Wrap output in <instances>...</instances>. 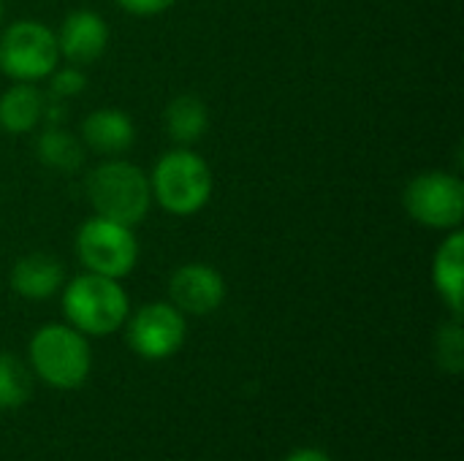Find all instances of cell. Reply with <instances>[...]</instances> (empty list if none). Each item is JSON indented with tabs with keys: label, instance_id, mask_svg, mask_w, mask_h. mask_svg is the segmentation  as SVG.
<instances>
[{
	"label": "cell",
	"instance_id": "6da1fadb",
	"mask_svg": "<svg viewBox=\"0 0 464 461\" xmlns=\"http://www.w3.org/2000/svg\"><path fill=\"white\" fill-rule=\"evenodd\" d=\"M87 198L98 217L139 226L152 204L150 177L128 160H106L90 171L84 182Z\"/></svg>",
	"mask_w": 464,
	"mask_h": 461
},
{
	"label": "cell",
	"instance_id": "7a4b0ae2",
	"mask_svg": "<svg viewBox=\"0 0 464 461\" xmlns=\"http://www.w3.org/2000/svg\"><path fill=\"white\" fill-rule=\"evenodd\" d=\"M128 293L120 280L103 274H79L63 291V312L68 326L84 337H106L128 321Z\"/></svg>",
	"mask_w": 464,
	"mask_h": 461
},
{
	"label": "cell",
	"instance_id": "3957f363",
	"mask_svg": "<svg viewBox=\"0 0 464 461\" xmlns=\"http://www.w3.org/2000/svg\"><path fill=\"white\" fill-rule=\"evenodd\" d=\"M33 372L57 391L79 389L92 370V353L82 331L68 323H46L30 340Z\"/></svg>",
	"mask_w": 464,
	"mask_h": 461
},
{
	"label": "cell",
	"instance_id": "277c9868",
	"mask_svg": "<svg viewBox=\"0 0 464 461\" xmlns=\"http://www.w3.org/2000/svg\"><path fill=\"white\" fill-rule=\"evenodd\" d=\"M150 190L169 215H196L212 196V171L204 158L179 147L155 163L150 174Z\"/></svg>",
	"mask_w": 464,
	"mask_h": 461
},
{
	"label": "cell",
	"instance_id": "5b68a950",
	"mask_svg": "<svg viewBox=\"0 0 464 461\" xmlns=\"http://www.w3.org/2000/svg\"><path fill=\"white\" fill-rule=\"evenodd\" d=\"M57 35L35 19H19L0 35V71L16 82L46 79L57 68Z\"/></svg>",
	"mask_w": 464,
	"mask_h": 461
},
{
	"label": "cell",
	"instance_id": "8992f818",
	"mask_svg": "<svg viewBox=\"0 0 464 461\" xmlns=\"http://www.w3.org/2000/svg\"><path fill=\"white\" fill-rule=\"evenodd\" d=\"M76 253L87 272L103 274L111 280H122L133 272L139 261V242L133 236L130 226L106 220V217H90L79 234H76Z\"/></svg>",
	"mask_w": 464,
	"mask_h": 461
},
{
	"label": "cell",
	"instance_id": "52a82bcc",
	"mask_svg": "<svg viewBox=\"0 0 464 461\" xmlns=\"http://www.w3.org/2000/svg\"><path fill=\"white\" fill-rule=\"evenodd\" d=\"M402 204L408 215L435 231H457L464 215V185L446 171H424L405 187Z\"/></svg>",
	"mask_w": 464,
	"mask_h": 461
},
{
	"label": "cell",
	"instance_id": "ba28073f",
	"mask_svg": "<svg viewBox=\"0 0 464 461\" xmlns=\"http://www.w3.org/2000/svg\"><path fill=\"white\" fill-rule=\"evenodd\" d=\"M185 334V315L166 302H150L128 321V345L147 361L174 356L182 348Z\"/></svg>",
	"mask_w": 464,
	"mask_h": 461
},
{
	"label": "cell",
	"instance_id": "9c48e42d",
	"mask_svg": "<svg viewBox=\"0 0 464 461\" xmlns=\"http://www.w3.org/2000/svg\"><path fill=\"white\" fill-rule=\"evenodd\" d=\"M169 296L182 315H209L226 299V280L207 264H185L171 274Z\"/></svg>",
	"mask_w": 464,
	"mask_h": 461
},
{
	"label": "cell",
	"instance_id": "30bf717a",
	"mask_svg": "<svg viewBox=\"0 0 464 461\" xmlns=\"http://www.w3.org/2000/svg\"><path fill=\"white\" fill-rule=\"evenodd\" d=\"M109 46V27L95 11H73L63 19L57 49L71 65L95 62Z\"/></svg>",
	"mask_w": 464,
	"mask_h": 461
},
{
	"label": "cell",
	"instance_id": "8fae6325",
	"mask_svg": "<svg viewBox=\"0 0 464 461\" xmlns=\"http://www.w3.org/2000/svg\"><path fill=\"white\" fill-rule=\"evenodd\" d=\"M65 283L63 264L49 253H30L22 255L11 269V288L30 302H44L54 296Z\"/></svg>",
	"mask_w": 464,
	"mask_h": 461
},
{
	"label": "cell",
	"instance_id": "7c38bea8",
	"mask_svg": "<svg viewBox=\"0 0 464 461\" xmlns=\"http://www.w3.org/2000/svg\"><path fill=\"white\" fill-rule=\"evenodd\" d=\"M136 128L120 109H98L82 122V141L101 155H122L133 147Z\"/></svg>",
	"mask_w": 464,
	"mask_h": 461
},
{
	"label": "cell",
	"instance_id": "4fadbf2b",
	"mask_svg": "<svg viewBox=\"0 0 464 461\" xmlns=\"http://www.w3.org/2000/svg\"><path fill=\"white\" fill-rule=\"evenodd\" d=\"M462 261H464V234L457 228L449 234V239L438 247L435 264H432V280L440 293V299L451 307L454 318L462 315Z\"/></svg>",
	"mask_w": 464,
	"mask_h": 461
},
{
	"label": "cell",
	"instance_id": "5bb4252c",
	"mask_svg": "<svg viewBox=\"0 0 464 461\" xmlns=\"http://www.w3.org/2000/svg\"><path fill=\"white\" fill-rule=\"evenodd\" d=\"M44 114V98L30 82H19L0 95V128L5 133H27Z\"/></svg>",
	"mask_w": 464,
	"mask_h": 461
},
{
	"label": "cell",
	"instance_id": "9a60e30c",
	"mask_svg": "<svg viewBox=\"0 0 464 461\" xmlns=\"http://www.w3.org/2000/svg\"><path fill=\"white\" fill-rule=\"evenodd\" d=\"M209 111L207 103L196 95H177L166 106V130L177 144H193L207 133Z\"/></svg>",
	"mask_w": 464,
	"mask_h": 461
},
{
	"label": "cell",
	"instance_id": "2e32d148",
	"mask_svg": "<svg viewBox=\"0 0 464 461\" xmlns=\"http://www.w3.org/2000/svg\"><path fill=\"white\" fill-rule=\"evenodd\" d=\"M38 160L54 171H76L84 163V147L63 125H49L35 144Z\"/></svg>",
	"mask_w": 464,
	"mask_h": 461
},
{
	"label": "cell",
	"instance_id": "e0dca14e",
	"mask_svg": "<svg viewBox=\"0 0 464 461\" xmlns=\"http://www.w3.org/2000/svg\"><path fill=\"white\" fill-rule=\"evenodd\" d=\"M33 394L30 370L11 353H0V410H19Z\"/></svg>",
	"mask_w": 464,
	"mask_h": 461
},
{
	"label": "cell",
	"instance_id": "ac0fdd59",
	"mask_svg": "<svg viewBox=\"0 0 464 461\" xmlns=\"http://www.w3.org/2000/svg\"><path fill=\"white\" fill-rule=\"evenodd\" d=\"M438 359H440V367L449 370V372H459L462 370V329H459V318L440 329V334H438Z\"/></svg>",
	"mask_w": 464,
	"mask_h": 461
},
{
	"label": "cell",
	"instance_id": "d6986e66",
	"mask_svg": "<svg viewBox=\"0 0 464 461\" xmlns=\"http://www.w3.org/2000/svg\"><path fill=\"white\" fill-rule=\"evenodd\" d=\"M52 98L57 101H68V98H76L84 92L87 87V76L76 68V65H68V68H60V71H52Z\"/></svg>",
	"mask_w": 464,
	"mask_h": 461
},
{
	"label": "cell",
	"instance_id": "ffe728a7",
	"mask_svg": "<svg viewBox=\"0 0 464 461\" xmlns=\"http://www.w3.org/2000/svg\"><path fill=\"white\" fill-rule=\"evenodd\" d=\"M128 14H136V16H155L166 8H171L177 0H117Z\"/></svg>",
	"mask_w": 464,
	"mask_h": 461
},
{
	"label": "cell",
	"instance_id": "44dd1931",
	"mask_svg": "<svg viewBox=\"0 0 464 461\" xmlns=\"http://www.w3.org/2000/svg\"><path fill=\"white\" fill-rule=\"evenodd\" d=\"M285 461H332V456L324 454L321 448H299V451L288 454Z\"/></svg>",
	"mask_w": 464,
	"mask_h": 461
},
{
	"label": "cell",
	"instance_id": "7402d4cb",
	"mask_svg": "<svg viewBox=\"0 0 464 461\" xmlns=\"http://www.w3.org/2000/svg\"><path fill=\"white\" fill-rule=\"evenodd\" d=\"M0 22H3V0H0Z\"/></svg>",
	"mask_w": 464,
	"mask_h": 461
}]
</instances>
